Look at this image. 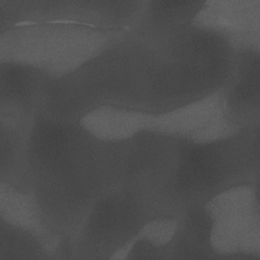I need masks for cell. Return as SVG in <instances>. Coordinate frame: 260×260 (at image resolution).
Here are the masks:
<instances>
[{"instance_id":"cell-10","label":"cell","mask_w":260,"mask_h":260,"mask_svg":"<svg viewBox=\"0 0 260 260\" xmlns=\"http://www.w3.org/2000/svg\"><path fill=\"white\" fill-rule=\"evenodd\" d=\"M259 65L258 47L239 51L234 71L220 90L222 113L239 128L259 126Z\"/></svg>"},{"instance_id":"cell-15","label":"cell","mask_w":260,"mask_h":260,"mask_svg":"<svg viewBox=\"0 0 260 260\" xmlns=\"http://www.w3.org/2000/svg\"><path fill=\"white\" fill-rule=\"evenodd\" d=\"M220 91L181 107L172 112L154 116V120L150 129L192 140L210 121H212L219 113H221Z\"/></svg>"},{"instance_id":"cell-17","label":"cell","mask_w":260,"mask_h":260,"mask_svg":"<svg viewBox=\"0 0 260 260\" xmlns=\"http://www.w3.org/2000/svg\"><path fill=\"white\" fill-rule=\"evenodd\" d=\"M0 260L55 258L47 242L38 234L1 221Z\"/></svg>"},{"instance_id":"cell-9","label":"cell","mask_w":260,"mask_h":260,"mask_svg":"<svg viewBox=\"0 0 260 260\" xmlns=\"http://www.w3.org/2000/svg\"><path fill=\"white\" fill-rule=\"evenodd\" d=\"M49 78L42 72L11 62H0V126L31 125L41 111Z\"/></svg>"},{"instance_id":"cell-6","label":"cell","mask_w":260,"mask_h":260,"mask_svg":"<svg viewBox=\"0 0 260 260\" xmlns=\"http://www.w3.org/2000/svg\"><path fill=\"white\" fill-rule=\"evenodd\" d=\"M153 219L146 198L122 185L108 188L93 203L72 240V258L114 259Z\"/></svg>"},{"instance_id":"cell-7","label":"cell","mask_w":260,"mask_h":260,"mask_svg":"<svg viewBox=\"0 0 260 260\" xmlns=\"http://www.w3.org/2000/svg\"><path fill=\"white\" fill-rule=\"evenodd\" d=\"M145 1H10L0 0V31L38 22L74 23L127 31Z\"/></svg>"},{"instance_id":"cell-3","label":"cell","mask_w":260,"mask_h":260,"mask_svg":"<svg viewBox=\"0 0 260 260\" xmlns=\"http://www.w3.org/2000/svg\"><path fill=\"white\" fill-rule=\"evenodd\" d=\"M151 45L146 113L159 116L219 92L237 49L224 35L191 24Z\"/></svg>"},{"instance_id":"cell-4","label":"cell","mask_w":260,"mask_h":260,"mask_svg":"<svg viewBox=\"0 0 260 260\" xmlns=\"http://www.w3.org/2000/svg\"><path fill=\"white\" fill-rule=\"evenodd\" d=\"M259 179V126L224 139L197 143L180 138L178 162L164 193L160 217H178L219 193Z\"/></svg>"},{"instance_id":"cell-2","label":"cell","mask_w":260,"mask_h":260,"mask_svg":"<svg viewBox=\"0 0 260 260\" xmlns=\"http://www.w3.org/2000/svg\"><path fill=\"white\" fill-rule=\"evenodd\" d=\"M150 63V44L125 31L73 71L49 79L41 111L67 122L109 106L146 113Z\"/></svg>"},{"instance_id":"cell-5","label":"cell","mask_w":260,"mask_h":260,"mask_svg":"<svg viewBox=\"0 0 260 260\" xmlns=\"http://www.w3.org/2000/svg\"><path fill=\"white\" fill-rule=\"evenodd\" d=\"M125 31L74 23H24L0 31V62L34 68L49 79L73 71Z\"/></svg>"},{"instance_id":"cell-14","label":"cell","mask_w":260,"mask_h":260,"mask_svg":"<svg viewBox=\"0 0 260 260\" xmlns=\"http://www.w3.org/2000/svg\"><path fill=\"white\" fill-rule=\"evenodd\" d=\"M212 218L204 205L190 208L178 216V225L170 243V258L216 257L211 246Z\"/></svg>"},{"instance_id":"cell-11","label":"cell","mask_w":260,"mask_h":260,"mask_svg":"<svg viewBox=\"0 0 260 260\" xmlns=\"http://www.w3.org/2000/svg\"><path fill=\"white\" fill-rule=\"evenodd\" d=\"M259 0L205 1L193 24L226 36L237 51L258 47L252 43L258 34Z\"/></svg>"},{"instance_id":"cell-18","label":"cell","mask_w":260,"mask_h":260,"mask_svg":"<svg viewBox=\"0 0 260 260\" xmlns=\"http://www.w3.org/2000/svg\"><path fill=\"white\" fill-rule=\"evenodd\" d=\"M178 225V217H158L147 221L137 237L155 247H168L173 240Z\"/></svg>"},{"instance_id":"cell-16","label":"cell","mask_w":260,"mask_h":260,"mask_svg":"<svg viewBox=\"0 0 260 260\" xmlns=\"http://www.w3.org/2000/svg\"><path fill=\"white\" fill-rule=\"evenodd\" d=\"M0 218L1 221L38 234L51 247L55 258H58L61 241L45 226L29 193L0 182Z\"/></svg>"},{"instance_id":"cell-1","label":"cell","mask_w":260,"mask_h":260,"mask_svg":"<svg viewBox=\"0 0 260 260\" xmlns=\"http://www.w3.org/2000/svg\"><path fill=\"white\" fill-rule=\"evenodd\" d=\"M25 177L47 230L72 244L93 203L109 188L107 142L80 122L40 111L28 135Z\"/></svg>"},{"instance_id":"cell-13","label":"cell","mask_w":260,"mask_h":260,"mask_svg":"<svg viewBox=\"0 0 260 260\" xmlns=\"http://www.w3.org/2000/svg\"><path fill=\"white\" fill-rule=\"evenodd\" d=\"M154 116L120 107H102L79 122L104 142H118L132 138L141 131L150 129Z\"/></svg>"},{"instance_id":"cell-12","label":"cell","mask_w":260,"mask_h":260,"mask_svg":"<svg viewBox=\"0 0 260 260\" xmlns=\"http://www.w3.org/2000/svg\"><path fill=\"white\" fill-rule=\"evenodd\" d=\"M205 1H145L129 34L146 42L162 40L193 24Z\"/></svg>"},{"instance_id":"cell-8","label":"cell","mask_w":260,"mask_h":260,"mask_svg":"<svg viewBox=\"0 0 260 260\" xmlns=\"http://www.w3.org/2000/svg\"><path fill=\"white\" fill-rule=\"evenodd\" d=\"M212 218L211 246L216 257H256L259 243L257 186L225 190L205 205Z\"/></svg>"}]
</instances>
